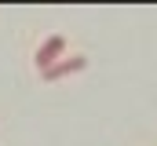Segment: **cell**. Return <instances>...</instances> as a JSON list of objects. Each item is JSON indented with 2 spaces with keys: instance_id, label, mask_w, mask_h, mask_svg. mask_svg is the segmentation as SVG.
Wrapping results in <instances>:
<instances>
[{
  "instance_id": "cell-2",
  "label": "cell",
  "mask_w": 157,
  "mask_h": 146,
  "mask_svg": "<svg viewBox=\"0 0 157 146\" xmlns=\"http://www.w3.org/2000/svg\"><path fill=\"white\" fill-rule=\"evenodd\" d=\"M84 66H88V59H84V55H70V59H59L51 70H44V73H40V80H44V84H55V80H62V77L80 73Z\"/></svg>"
},
{
  "instance_id": "cell-1",
  "label": "cell",
  "mask_w": 157,
  "mask_h": 146,
  "mask_svg": "<svg viewBox=\"0 0 157 146\" xmlns=\"http://www.w3.org/2000/svg\"><path fill=\"white\" fill-rule=\"evenodd\" d=\"M62 51H66V36H59V33H51L44 44L37 48V55H33V62H37V70H51L59 59H62Z\"/></svg>"
}]
</instances>
